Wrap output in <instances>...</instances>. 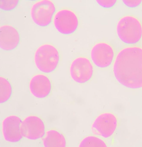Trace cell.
I'll list each match as a JSON object with an SVG mask.
<instances>
[{"instance_id": "cell-1", "label": "cell", "mask_w": 142, "mask_h": 147, "mask_svg": "<svg viewBox=\"0 0 142 147\" xmlns=\"http://www.w3.org/2000/svg\"><path fill=\"white\" fill-rule=\"evenodd\" d=\"M116 80L124 87L131 89L142 88V48L125 47L119 51L113 65Z\"/></svg>"}, {"instance_id": "cell-2", "label": "cell", "mask_w": 142, "mask_h": 147, "mask_svg": "<svg viewBox=\"0 0 142 147\" xmlns=\"http://www.w3.org/2000/svg\"><path fill=\"white\" fill-rule=\"evenodd\" d=\"M116 32L119 39L127 45H133L142 38V24L136 16L127 15L120 18L117 24Z\"/></svg>"}, {"instance_id": "cell-3", "label": "cell", "mask_w": 142, "mask_h": 147, "mask_svg": "<svg viewBox=\"0 0 142 147\" xmlns=\"http://www.w3.org/2000/svg\"><path fill=\"white\" fill-rule=\"evenodd\" d=\"M34 63L37 68L45 73H50L57 68L59 63V51L55 46L43 44L35 52Z\"/></svg>"}, {"instance_id": "cell-4", "label": "cell", "mask_w": 142, "mask_h": 147, "mask_svg": "<svg viewBox=\"0 0 142 147\" xmlns=\"http://www.w3.org/2000/svg\"><path fill=\"white\" fill-rule=\"evenodd\" d=\"M118 127L117 116L109 112L101 113L93 122L91 129L93 133L105 138H111Z\"/></svg>"}, {"instance_id": "cell-5", "label": "cell", "mask_w": 142, "mask_h": 147, "mask_svg": "<svg viewBox=\"0 0 142 147\" xmlns=\"http://www.w3.org/2000/svg\"><path fill=\"white\" fill-rule=\"evenodd\" d=\"M54 3L50 0L37 1L33 5L31 15L33 21L38 26L46 27L50 24L55 13Z\"/></svg>"}, {"instance_id": "cell-6", "label": "cell", "mask_w": 142, "mask_h": 147, "mask_svg": "<svg viewBox=\"0 0 142 147\" xmlns=\"http://www.w3.org/2000/svg\"><path fill=\"white\" fill-rule=\"evenodd\" d=\"M55 29L61 34L69 35L75 32L79 25V18L73 11L68 9L59 10L53 18Z\"/></svg>"}, {"instance_id": "cell-7", "label": "cell", "mask_w": 142, "mask_h": 147, "mask_svg": "<svg viewBox=\"0 0 142 147\" xmlns=\"http://www.w3.org/2000/svg\"><path fill=\"white\" fill-rule=\"evenodd\" d=\"M70 75L74 82L83 84L88 82L93 75V66L86 57L79 56L73 60L69 68Z\"/></svg>"}, {"instance_id": "cell-8", "label": "cell", "mask_w": 142, "mask_h": 147, "mask_svg": "<svg viewBox=\"0 0 142 147\" xmlns=\"http://www.w3.org/2000/svg\"><path fill=\"white\" fill-rule=\"evenodd\" d=\"M113 47L105 42H99L92 47L91 59L96 67L105 68L112 64L115 58Z\"/></svg>"}, {"instance_id": "cell-9", "label": "cell", "mask_w": 142, "mask_h": 147, "mask_svg": "<svg viewBox=\"0 0 142 147\" xmlns=\"http://www.w3.org/2000/svg\"><path fill=\"white\" fill-rule=\"evenodd\" d=\"M21 133L24 138L37 140L45 135V126L42 119L35 115H29L22 121Z\"/></svg>"}, {"instance_id": "cell-10", "label": "cell", "mask_w": 142, "mask_h": 147, "mask_svg": "<svg viewBox=\"0 0 142 147\" xmlns=\"http://www.w3.org/2000/svg\"><path fill=\"white\" fill-rule=\"evenodd\" d=\"M21 119L16 115L6 117L2 123V132L5 141L11 143L18 142L23 138L21 130Z\"/></svg>"}, {"instance_id": "cell-11", "label": "cell", "mask_w": 142, "mask_h": 147, "mask_svg": "<svg viewBox=\"0 0 142 147\" xmlns=\"http://www.w3.org/2000/svg\"><path fill=\"white\" fill-rule=\"evenodd\" d=\"M29 87L31 93L37 98H44L48 96L52 89L50 79L43 74H37L33 76Z\"/></svg>"}, {"instance_id": "cell-12", "label": "cell", "mask_w": 142, "mask_h": 147, "mask_svg": "<svg viewBox=\"0 0 142 147\" xmlns=\"http://www.w3.org/2000/svg\"><path fill=\"white\" fill-rule=\"evenodd\" d=\"M0 47L2 50L11 51L18 46L20 36L18 30L13 26L5 24L0 27Z\"/></svg>"}, {"instance_id": "cell-13", "label": "cell", "mask_w": 142, "mask_h": 147, "mask_svg": "<svg viewBox=\"0 0 142 147\" xmlns=\"http://www.w3.org/2000/svg\"><path fill=\"white\" fill-rule=\"evenodd\" d=\"M43 144L45 147H66V140L63 134L56 130L51 129L45 134Z\"/></svg>"}, {"instance_id": "cell-14", "label": "cell", "mask_w": 142, "mask_h": 147, "mask_svg": "<svg viewBox=\"0 0 142 147\" xmlns=\"http://www.w3.org/2000/svg\"><path fill=\"white\" fill-rule=\"evenodd\" d=\"M12 86L9 81L4 77H0V102L4 103L10 98Z\"/></svg>"}, {"instance_id": "cell-15", "label": "cell", "mask_w": 142, "mask_h": 147, "mask_svg": "<svg viewBox=\"0 0 142 147\" xmlns=\"http://www.w3.org/2000/svg\"><path fill=\"white\" fill-rule=\"evenodd\" d=\"M105 142L96 136H87L83 138L79 147H107Z\"/></svg>"}, {"instance_id": "cell-16", "label": "cell", "mask_w": 142, "mask_h": 147, "mask_svg": "<svg viewBox=\"0 0 142 147\" xmlns=\"http://www.w3.org/2000/svg\"><path fill=\"white\" fill-rule=\"evenodd\" d=\"M18 3V0H1L0 1V7L3 10L10 11L15 9Z\"/></svg>"}, {"instance_id": "cell-17", "label": "cell", "mask_w": 142, "mask_h": 147, "mask_svg": "<svg viewBox=\"0 0 142 147\" xmlns=\"http://www.w3.org/2000/svg\"><path fill=\"white\" fill-rule=\"evenodd\" d=\"M96 2L101 7L105 8H109L113 7L117 1L116 0H96Z\"/></svg>"}, {"instance_id": "cell-18", "label": "cell", "mask_w": 142, "mask_h": 147, "mask_svg": "<svg viewBox=\"0 0 142 147\" xmlns=\"http://www.w3.org/2000/svg\"><path fill=\"white\" fill-rule=\"evenodd\" d=\"M141 0H123L124 5L130 8H135L138 6L142 3Z\"/></svg>"}]
</instances>
